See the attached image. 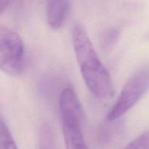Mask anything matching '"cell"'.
I'll return each instance as SVG.
<instances>
[{
  "instance_id": "obj_1",
  "label": "cell",
  "mask_w": 149,
  "mask_h": 149,
  "mask_svg": "<svg viewBox=\"0 0 149 149\" xmlns=\"http://www.w3.org/2000/svg\"><path fill=\"white\" fill-rule=\"evenodd\" d=\"M72 40L76 58L87 88L97 97H111L113 93L111 77L81 24L75 25L73 29Z\"/></svg>"
},
{
  "instance_id": "obj_2",
  "label": "cell",
  "mask_w": 149,
  "mask_h": 149,
  "mask_svg": "<svg viewBox=\"0 0 149 149\" xmlns=\"http://www.w3.org/2000/svg\"><path fill=\"white\" fill-rule=\"evenodd\" d=\"M149 90V64L138 68L127 81L107 115L109 121L122 117L133 108Z\"/></svg>"
},
{
  "instance_id": "obj_3",
  "label": "cell",
  "mask_w": 149,
  "mask_h": 149,
  "mask_svg": "<svg viewBox=\"0 0 149 149\" xmlns=\"http://www.w3.org/2000/svg\"><path fill=\"white\" fill-rule=\"evenodd\" d=\"M26 50L18 33L0 25V70L12 76L20 74L24 69Z\"/></svg>"
},
{
  "instance_id": "obj_4",
  "label": "cell",
  "mask_w": 149,
  "mask_h": 149,
  "mask_svg": "<svg viewBox=\"0 0 149 149\" xmlns=\"http://www.w3.org/2000/svg\"><path fill=\"white\" fill-rule=\"evenodd\" d=\"M59 107L62 123L82 124V108L74 89L67 87L61 92L59 97Z\"/></svg>"
},
{
  "instance_id": "obj_5",
  "label": "cell",
  "mask_w": 149,
  "mask_h": 149,
  "mask_svg": "<svg viewBox=\"0 0 149 149\" xmlns=\"http://www.w3.org/2000/svg\"><path fill=\"white\" fill-rule=\"evenodd\" d=\"M71 10L69 1H49L47 7V17L52 29H59L63 26Z\"/></svg>"
},
{
  "instance_id": "obj_6",
  "label": "cell",
  "mask_w": 149,
  "mask_h": 149,
  "mask_svg": "<svg viewBox=\"0 0 149 149\" xmlns=\"http://www.w3.org/2000/svg\"><path fill=\"white\" fill-rule=\"evenodd\" d=\"M62 125L66 149H90L84 140L81 125L75 124H62Z\"/></svg>"
},
{
  "instance_id": "obj_7",
  "label": "cell",
  "mask_w": 149,
  "mask_h": 149,
  "mask_svg": "<svg viewBox=\"0 0 149 149\" xmlns=\"http://www.w3.org/2000/svg\"><path fill=\"white\" fill-rule=\"evenodd\" d=\"M0 149H18L4 121L0 116Z\"/></svg>"
},
{
  "instance_id": "obj_8",
  "label": "cell",
  "mask_w": 149,
  "mask_h": 149,
  "mask_svg": "<svg viewBox=\"0 0 149 149\" xmlns=\"http://www.w3.org/2000/svg\"><path fill=\"white\" fill-rule=\"evenodd\" d=\"M39 149H57L53 132L48 125H45L41 129Z\"/></svg>"
},
{
  "instance_id": "obj_9",
  "label": "cell",
  "mask_w": 149,
  "mask_h": 149,
  "mask_svg": "<svg viewBox=\"0 0 149 149\" xmlns=\"http://www.w3.org/2000/svg\"><path fill=\"white\" fill-rule=\"evenodd\" d=\"M123 149H149V130L129 143Z\"/></svg>"
},
{
  "instance_id": "obj_10",
  "label": "cell",
  "mask_w": 149,
  "mask_h": 149,
  "mask_svg": "<svg viewBox=\"0 0 149 149\" xmlns=\"http://www.w3.org/2000/svg\"><path fill=\"white\" fill-rule=\"evenodd\" d=\"M10 1H0V15L5 11L6 9L8 7Z\"/></svg>"
}]
</instances>
